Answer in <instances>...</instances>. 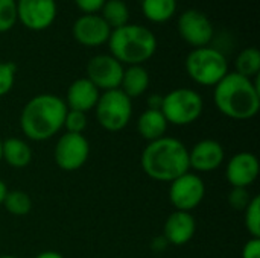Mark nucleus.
I'll return each mask as SVG.
<instances>
[{"mask_svg": "<svg viewBox=\"0 0 260 258\" xmlns=\"http://www.w3.org/2000/svg\"><path fill=\"white\" fill-rule=\"evenodd\" d=\"M184 67L189 78L203 87H215L229 73L225 55L210 46L193 49L186 56Z\"/></svg>", "mask_w": 260, "mask_h": 258, "instance_id": "nucleus-5", "label": "nucleus"}, {"mask_svg": "<svg viewBox=\"0 0 260 258\" xmlns=\"http://www.w3.org/2000/svg\"><path fill=\"white\" fill-rule=\"evenodd\" d=\"M225 151L222 144L212 138H204L189 149V167L195 172L209 173L222 166Z\"/></svg>", "mask_w": 260, "mask_h": 258, "instance_id": "nucleus-15", "label": "nucleus"}, {"mask_svg": "<svg viewBox=\"0 0 260 258\" xmlns=\"http://www.w3.org/2000/svg\"><path fill=\"white\" fill-rule=\"evenodd\" d=\"M125 65L120 64L110 53H101L93 56L87 62V79L101 91L117 90L122 82Z\"/></svg>", "mask_w": 260, "mask_h": 258, "instance_id": "nucleus-10", "label": "nucleus"}, {"mask_svg": "<svg viewBox=\"0 0 260 258\" xmlns=\"http://www.w3.org/2000/svg\"><path fill=\"white\" fill-rule=\"evenodd\" d=\"M251 195L248 192V189H239V187H235L232 189V192L229 193V204L233 210L236 211H244L247 208V205L250 204L251 201Z\"/></svg>", "mask_w": 260, "mask_h": 258, "instance_id": "nucleus-29", "label": "nucleus"}, {"mask_svg": "<svg viewBox=\"0 0 260 258\" xmlns=\"http://www.w3.org/2000/svg\"><path fill=\"white\" fill-rule=\"evenodd\" d=\"M0 258H17V257H14V255H0Z\"/></svg>", "mask_w": 260, "mask_h": 258, "instance_id": "nucleus-35", "label": "nucleus"}, {"mask_svg": "<svg viewBox=\"0 0 260 258\" xmlns=\"http://www.w3.org/2000/svg\"><path fill=\"white\" fill-rule=\"evenodd\" d=\"M149 73L143 65H128L123 70L122 82H120V90L133 100L136 97L143 96L148 88H149Z\"/></svg>", "mask_w": 260, "mask_h": 258, "instance_id": "nucleus-18", "label": "nucleus"}, {"mask_svg": "<svg viewBox=\"0 0 260 258\" xmlns=\"http://www.w3.org/2000/svg\"><path fill=\"white\" fill-rule=\"evenodd\" d=\"M161 100H163V96H160V94L149 96V99H148V108H151V109H160Z\"/></svg>", "mask_w": 260, "mask_h": 258, "instance_id": "nucleus-32", "label": "nucleus"}, {"mask_svg": "<svg viewBox=\"0 0 260 258\" xmlns=\"http://www.w3.org/2000/svg\"><path fill=\"white\" fill-rule=\"evenodd\" d=\"M245 228L251 237L260 239V198L253 196L247 208L244 210Z\"/></svg>", "mask_w": 260, "mask_h": 258, "instance_id": "nucleus-25", "label": "nucleus"}, {"mask_svg": "<svg viewBox=\"0 0 260 258\" xmlns=\"http://www.w3.org/2000/svg\"><path fill=\"white\" fill-rule=\"evenodd\" d=\"M3 207L12 216H26L32 210V201L29 195L23 190H8Z\"/></svg>", "mask_w": 260, "mask_h": 258, "instance_id": "nucleus-24", "label": "nucleus"}, {"mask_svg": "<svg viewBox=\"0 0 260 258\" xmlns=\"http://www.w3.org/2000/svg\"><path fill=\"white\" fill-rule=\"evenodd\" d=\"M110 55L123 65H142L157 50V38L146 26L128 23L113 29L108 38Z\"/></svg>", "mask_w": 260, "mask_h": 258, "instance_id": "nucleus-4", "label": "nucleus"}, {"mask_svg": "<svg viewBox=\"0 0 260 258\" xmlns=\"http://www.w3.org/2000/svg\"><path fill=\"white\" fill-rule=\"evenodd\" d=\"M17 23V0H0V33L11 30Z\"/></svg>", "mask_w": 260, "mask_h": 258, "instance_id": "nucleus-26", "label": "nucleus"}, {"mask_svg": "<svg viewBox=\"0 0 260 258\" xmlns=\"http://www.w3.org/2000/svg\"><path fill=\"white\" fill-rule=\"evenodd\" d=\"M0 163H2V140H0Z\"/></svg>", "mask_w": 260, "mask_h": 258, "instance_id": "nucleus-36", "label": "nucleus"}, {"mask_svg": "<svg viewBox=\"0 0 260 258\" xmlns=\"http://www.w3.org/2000/svg\"><path fill=\"white\" fill-rule=\"evenodd\" d=\"M177 26L183 41H186L193 49L209 46L215 35V29L210 18L198 9L184 11L178 17Z\"/></svg>", "mask_w": 260, "mask_h": 258, "instance_id": "nucleus-11", "label": "nucleus"}, {"mask_svg": "<svg viewBox=\"0 0 260 258\" xmlns=\"http://www.w3.org/2000/svg\"><path fill=\"white\" fill-rule=\"evenodd\" d=\"M168 126L169 125L160 109L148 108L140 114L137 120V131L148 143L165 137Z\"/></svg>", "mask_w": 260, "mask_h": 258, "instance_id": "nucleus-19", "label": "nucleus"}, {"mask_svg": "<svg viewBox=\"0 0 260 258\" xmlns=\"http://www.w3.org/2000/svg\"><path fill=\"white\" fill-rule=\"evenodd\" d=\"M90 144L82 134H62L53 149V160L64 172L79 170L88 160Z\"/></svg>", "mask_w": 260, "mask_h": 258, "instance_id": "nucleus-9", "label": "nucleus"}, {"mask_svg": "<svg viewBox=\"0 0 260 258\" xmlns=\"http://www.w3.org/2000/svg\"><path fill=\"white\" fill-rule=\"evenodd\" d=\"M160 111L168 125L187 126L201 117L204 100L203 96L192 88H175L163 96Z\"/></svg>", "mask_w": 260, "mask_h": 258, "instance_id": "nucleus-6", "label": "nucleus"}, {"mask_svg": "<svg viewBox=\"0 0 260 258\" xmlns=\"http://www.w3.org/2000/svg\"><path fill=\"white\" fill-rule=\"evenodd\" d=\"M6 193H8V187H6V184L0 179V205H3V201H5Z\"/></svg>", "mask_w": 260, "mask_h": 258, "instance_id": "nucleus-34", "label": "nucleus"}, {"mask_svg": "<svg viewBox=\"0 0 260 258\" xmlns=\"http://www.w3.org/2000/svg\"><path fill=\"white\" fill-rule=\"evenodd\" d=\"M66 114L64 99L50 93L37 94L21 109L20 129L32 141H46L62 129Z\"/></svg>", "mask_w": 260, "mask_h": 258, "instance_id": "nucleus-2", "label": "nucleus"}, {"mask_svg": "<svg viewBox=\"0 0 260 258\" xmlns=\"http://www.w3.org/2000/svg\"><path fill=\"white\" fill-rule=\"evenodd\" d=\"M242 258H260V239H248L242 248Z\"/></svg>", "mask_w": 260, "mask_h": 258, "instance_id": "nucleus-31", "label": "nucleus"}, {"mask_svg": "<svg viewBox=\"0 0 260 258\" xmlns=\"http://www.w3.org/2000/svg\"><path fill=\"white\" fill-rule=\"evenodd\" d=\"M99 96L101 91L87 78H79L70 84L64 102L67 109L81 111L87 114L90 109H94Z\"/></svg>", "mask_w": 260, "mask_h": 258, "instance_id": "nucleus-17", "label": "nucleus"}, {"mask_svg": "<svg viewBox=\"0 0 260 258\" xmlns=\"http://www.w3.org/2000/svg\"><path fill=\"white\" fill-rule=\"evenodd\" d=\"M2 161L14 169H23L32 161V149L21 138H6L2 141Z\"/></svg>", "mask_w": 260, "mask_h": 258, "instance_id": "nucleus-20", "label": "nucleus"}, {"mask_svg": "<svg viewBox=\"0 0 260 258\" xmlns=\"http://www.w3.org/2000/svg\"><path fill=\"white\" fill-rule=\"evenodd\" d=\"M34 258H64L59 252L56 251H43L40 254H37Z\"/></svg>", "mask_w": 260, "mask_h": 258, "instance_id": "nucleus-33", "label": "nucleus"}, {"mask_svg": "<svg viewBox=\"0 0 260 258\" xmlns=\"http://www.w3.org/2000/svg\"><path fill=\"white\" fill-rule=\"evenodd\" d=\"M259 160L251 152H239L233 155L225 166V178L232 189H248L259 176Z\"/></svg>", "mask_w": 260, "mask_h": 258, "instance_id": "nucleus-14", "label": "nucleus"}, {"mask_svg": "<svg viewBox=\"0 0 260 258\" xmlns=\"http://www.w3.org/2000/svg\"><path fill=\"white\" fill-rule=\"evenodd\" d=\"M82 14H99L107 0H73Z\"/></svg>", "mask_w": 260, "mask_h": 258, "instance_id": "nucleus-30", "label": "nucleus"}, {"mask_svg": "<svg viewBox=\"0 0 260 258\" xmlns=\"http://www.w3.org/2000/svg\"><path fill=\"white\" fill-rule=\"evenodd\" d=\"M140 164L146 176L160 182H172L178 176L190 172L189 149L174 137H161L146 144Z\"/></svg>", "mask_w": 260, "mask_h": 258, "instance_id": "nucleus-3", "label": "nucleus"}, {"mask_svg": "<svg viewBox=\"0 0 260 258\" xmlns=\"http://www.w3.org/2000/svg\"><path fill=\"white\" fill-rule=\"evenodd\" d=\"M195 231H197V222L192 213L178 211V210L169 214L163 227V234L166 242L174 246L187 245L193 239Z\"/></svg>", "mask_w": 260, "mask_h": 258, "instance_id": "nucleus-16", "label": "nucleus"}, {"mask_svg": "<svg viewBox=\"0 0 260 258\" xmlns=\"http://www.w3.org/2000/svg\"><path fill=\"white\" fill-rule=\"evenodd\" d=\"M17 65L14 62H0V97L6 96L15 82Z\"/></svg>", "mask_w": 260, "mask_h": 258, "instance_id": "nucleus-28", "label": "nucleus"}, {"mask_svg": "<svg viewBox=\"0 0 260 258\" xmlns=\"http://www.w3.org/2000/svg\"><path fill=\"white\" fill-rule=\"evenodd\" d=\"M213 100L221 114L233 120H250L260 109L259 76L244 78L229 71L215 87Z\"/></svg>", "mask_w": 260, "mask_h": 258, "instance_id": "nucleus-1", "label": "nucleus"}, {"mask_svg": "<svg viewBox=\"0 0 260 258\" xmlns=\"http://www.w3.org/2000/svg\"><path fill=\"white\" fill-rule=\"evenodd\" d=\"M177 11V0H142V12L151 23H166Z\"/></svg>", "mask_w": 260, "mask_h": 258, "instance_id": "nucleus-21", "label": "nucleus"}, {"mask_svg": "<svg viewBox=\"0 0 260 258\" xmlns=\"http://www.w3.org/2000/svg\"><path fill=\"white\" fill-rule=\"evenodd\" d=\"M72 35L85 47H99L108 43L111 27L105 23L101 14H82L75 20Z\"/></svg>", "mask_w": 260, "mask_h": 258, "instance_id": "nucleus-13", "label": "nucleus"}, {"mask_svg": "<svg viewBox=\"0 0 260 258\" xmlns=\"http://www.w3.org/2000/svg\"><path fill=\"white\" fill-rule=\"evenodd\" d=\"M96 120L108 132H119L131 122L133 100L120 90L104 91L94 106Z\"/></svg>", "mask_w": 260, "mask_h": 258, "instance_id": "nucleus-7", "label": "nucleus"}, {"mask_svg": "<svg viewBox=\"0 0 260 258\" xmlns=\"http://www.w3.org/2000/svg\"><path fill=\"white\" fill-rule=\"evenodd\" d=\"M169 184V201L178 211H193L206 196L204 181L197 173L187 172Z\"/></svg>", "mask_w": 260, "mask_h": 258, "instance_id": "nucleus-8", "label": "nucleus"}, {"mask_svg": "<svg viewBox=\"0 0 260 258\" xmlns=\"http://www.w3.org/2000/svg\"><path fill=\"white\" fill-rule=\"evenodd\" d=\"M55 0H17V21L30 30H44L56 18Z\"/></svg>", "mask_w": 260, "mask_h": 258, "instance_id": "nucleus-12", "label": "nucleus"}, {"mask_svg": "<svg viewBox=\"0 0 260 258\" xmlns=\"http://www.w3.org/2000/svg\"><path fill=\"white\" fill-rule=\"evenodd\" d=\"M101 17L113 30L129 23V8L123 0H107L101 9Z\"/></svg>", "mask_w": 260, "mask_h": 258, "instance_id": "nucleus-22", "label": "nucleus"}, {"mask_svg": "<svg viewBox=\"0 0 260 258\" xmlns=\"http://www.w3.org/2000/svg\"><path fill=\"white\" fill-rule=\"evenodd\" d=\"M235 65H236L238 75L248 78V79H254L256 76H259L260 71V52L256 47L244 49L236 56Z\"/></svg>", "mask_w": 260, "mask_h": 258, "instance_id": "nucleus-23", "label": "nucleus"}, {"mask_svg": "<svg viewBox=\"0 0 260 258\" xmlns=\"http://www.w3.org/2000/svg\"><path fill=\"white\" fill-rule=\"evenodd\" d=\"M62 128H66V132L69 134H82L87 128V114L81 111L67 109Z\"/></svg>", "mask_w": 260, "mask_h": 258, "instance_id": "nucleus-27", "label": "nucleus"}]
</instances>
